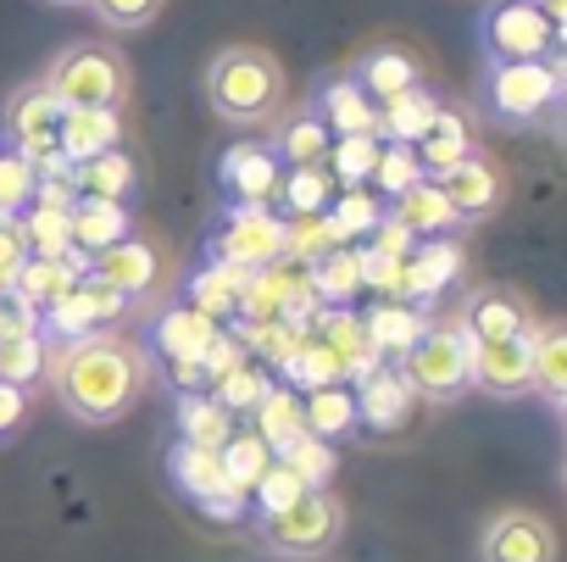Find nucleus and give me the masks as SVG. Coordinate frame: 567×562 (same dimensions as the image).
<instances>
[{
    "label": "nucleus",
    "instance_id": "obj_5",
    "mask_svg": "<svg viewBox=\"0 0 567 562\" xmlns=\"http://www.w3.org/2000/svg\"><path fill=\"white\" fill-rule=\"evenodd\" d=\"M256 534H261V545L272 556H323L346 534V507L329 490H301L290 507L261 512Z\"/></svg>",
    "mask_w": 567,
    "mask_h": 562
},
{
    "label": "nucleus",
    "instance_id": "obj_4",
    "mask_svg": "<svg viewBox=\"0 0 567 562\" xmlns=\"http://www.w3.org/2000/svg\"><path fill=\"white\" fill-rule=\"evenodd\" d=\"M484 106L495 123H539L561 106V62H484Z\"/></svg>",
    "mask_w": 567,
    "mask_h": 562
},
{
    "label": "nucleus",
    "instance_id": "obj_2",
    "mask_svg": "<svg viewBox=\"0 0 567 562\" xmlns=\"http://www.w3.org/2000/svg\"><path fill=\"white\" fill-rule=\"evenodd\" d=\"M290 101V73L261 45H223L206 62V106L234 129H261Z\"/></svg>",
    "mask_w": 567,
    "mask_h": 562
},
{
    "label": "nucleus",
    "instance_id": "obj_51",
    "mask_svg": "<svg viewBox=\"0 0 567 562\" xmlns=\"http://www.w3.org/2000/svg\"><path fill=\"white\" fill-rule=\"evenodd\" d=\"M51 7H90V0H51Z\"/></svg>",
    "mask_w": 567,
    "mask_h": 562
},
{
    "label": "nucleus",
    "instance_id": "obj_45",
    "mask_svg": "<svg viewBox=\"0 0 567 562\" xmlns=\"http://www.w3.org/2000/svg\"><path fill=\"white\" fill-rule=\"evenodd\" d=\"M307 484L290 473V468H267L261 473V484H256V495H261V512H278V507H290L296 495H301Z\"/></svg>",
    "mask_w": 567,
    "mask_h": 562
},
{
    "label": "nucleus",
    "instance_id": "obj_25",
    "mask_svg": "<svg viewBox=\"0 0 567 562\" xmlns=\"http://www.w3.org/2000/svg\"><path fill=\"white\" fill-rule=\"evenodd\" d=\"M173 479L189 490V495H200L206 507H212V495L223 501V512L239 501V490L228 484V473H223V457L217 451H195V446H178L173 451Z\"/></svg>",
    "mask_w": 567,
    "mask_h": 562
},
{
    "label": "nucleus",
    "instance_id": "obj_8",
    "mask_svg": "<svg viewBox=\"0 0 567 562\" xmlns=\"http://www.w3.org/2000/svg\"><path fill=\"white\" fill-rule=\"evenodd\" d=\"M284 256V223L267 206H228V223L212 234V262L234 273H267Z\"/></svg>",
    "mask_w": 567,
    "mask_h": 562
},
{
    "label": "nucleus",
    "instance_id": "obj_32",
    "mask_svg": "<svg viewBox=\"0 0 567 562\" xmlns=\"http://www.w3.org/2000/svg\"><path fill=\"white\" fill-rule=\"evenodd\" d=\"M290 217H323L329 212V167H296L278 178V195Z\"/></svg>",
    "mask_w": 567,
    "mask_h": 562
},
{
    "label": "nucleus",
    "instance_id": "obj_41",
    "mask_svg": "<svg viewBox=\"0 0 567 562\" xmlns=\"http://www.w3.org/2000/svg\"><path fill=\"white\" fill-rule=\"evenodd\" d=\"M362 329H368L373 351H406V346L423 335V318H417V313H406V307L395 302V307H379Z\"/></svg>",
    "mask_w": 567,
    "mask_h": 562
},
{
    "label": "nucleus",
    "instance_id": "obj_38",
    "mask_svg": "<svg viewBox=\"0 0 567 562\" xmlns=\"http://www.w3.org/2000/svg\"><path fill=\"white\" fill-rule=\"evenodd\" d=\"M301 423H307V435H346V429L357 423V401H351L340 385H323V390L307 396Z\"/></svg>",
    "mask_w": 567,
    "mask_h": 562
},
{
    "label": "nucleus",
    "instance_id": "obj_1",
    "mask_svg": "<svg viewBox=\"0 0 567 562\" xmlns=\"http://www.w3.org/2000/svg\"><path fill=\"white\" fill-rule=\"evenodd\" d=\"M145 379H151L145 351L128 335H117V329L79 335V340H68L51 357V390H56L62 412L79 418V423H95V429L117 423L140 401Z\"/></svg>",
    "mask_w": 567,
    "mask_h": 562
},
{
    "label": "nucleus",
    "instance_id": "obj_19",
    "mask_svg": "<svg viewBox=\"0 0 567 562\" xmlns=\"http://www.w3.org/2000/svg\"><path fill=\"white\" fill-rule=\"evenodd\" d=\"M112 313H123V296L117 290H106L101 278H79V285L45 313L51 318V329L56 335H68V340H79V335H95V324H106Z\"/></svg>",
    "mask_w": 567,
    "mask_h": 562
},
{
    "label": "nucleus",
    "instance_id": "obj_10",
    "mask_svg": "<svg viewBox=\"0 0 567 562\" xmlns=\"http://www.w3.org/2000/svg\"><path fill=\"white\" fill-rule=\"evenodd\" d=\"M456 329H462L467 340H523V335H534V313H528V302H523L517 290H506V285H478V290L467 296Z\"/></svg>",
    "mask_w": 567,
    "mask_h": 562
},
{
    "label": "nucleus",
    "instance_id": "obj_33",
    "mask_svg": "<svg viewBox=\"0 0 567 562\" xmlns=\"http://www.w3.org/2000/svg\"><path fill=\"white\" fill-rule=\"evenodd\" d=\"M318 273H312V296H323V302H351L357 290H362V251H351V245H340V251H329L323 262H312Z\"/></svg>",
    "mask_w": 567,
    "mask_h": 562
},
{
    "label": "nucleus",
    "instance_id": "obj_43",
    "mask_svg": "<svg viewBox=\"0 0 567 562\" xmlns=\"http://www.w3.org/2000/svg\"><path fill=\"white\" fill-rule=\"evenodd\" d=\"M373 184H379V195H401V190H412L417 178H423V167H417V156L406 151V145H384L379 151V162H373V173H368Z\"/></svg>",
    "mask_w": 567,
    "mask_h": 562
},
{
    "label": "nucleus",
    "instance_id": "obj_50",
    "mask_svg": "<svg viewBox=\"0 0 567 562\" xmlns=\"http://www.w3.org/2000/svg\"><path fill=\"white\" fill-rule=\"evenodd\" d=\"M12 296V273H0V302H7Z\"/></svg>",
    "mask_w": 567,
    "mask_h": 562
},
{
    "label": "nucleus",
    "instance_id": "obj_13",
    "mask_svg": "<svg viewBox=\"0 0 567 562\" xmlns=\"http://www.w3.org/2000/svg\"><path fill=\"white\" fill-rule=\"evenodd\" d=\"M312 112L323 117V129H329L334 140H351V134H373V140H379V106L362 95V84H357L351 73H323Z\"/></svg>",
    "mask_w": 567,
    "mask_h": 562
},
{
    "label": "nucleus",
    "instance_id": "obj_18",
    "mask_svg": "<svg viewBox=\"0 0 567 562\" xmlns=\"http://www.w3.org/2000/svg\"><path fill=\"white\" fill-rule=\"evenodd\" d=\"M68 184H73V201H101V206H128L140 173L128 162V151H106L95 162H79L68 167Z\"/></svg>",
    "mask_w": 567,
    "mask_h": 562
},
{
    "label": "nucleus",
    "instance_id": "obj_46",
    "mask_svg": "<svg viewBox=\"0 0 567 562\" xmlns=\"http://www.w3.org/2000/svg\"><path fill=\"white\" fill-rule=\"evenodd\" d=\"M23 262H29V245H23L18 217H0V273H12V278H18Z\"/></svg>",
    "mask_w": 567,
    "mask_h": 562
},
{
    "label": "nucleus",
    "instance_id": "obj_39",
    "mask_svg": "<svg viewBox=\"0 0 567 562\" xmlns=\"http://www.w3.org/2000/svg\"><path fill=\"white\" fill-rule=\"evenodd\" d=\"M217 457H223V473H228V484H234V490L261 484V473L272 468V451H267L256 435H239V429H234V440H228Z\"/></svg>",
    "mask_w": 567,
    "mask_h": 562
},
{
    "label": "nucleus",
    "instance_id": "obj_12",
    "mask_svg": "<svg viewBox=\"0 0 567 562\" xmlns=\"http://www.w3.org/2000/svg\"><path fill=\"white\" fill-rule=\"evenodd\" d=\"M440 184V195L451 201V212H456V223H478V217H489L501 201H506V178H501V167L489 162V156H467L462 167H451L445 178H434Z\"/></svg>",
    "mask_w": 567,
    "mask_h": 562
},
{
    "label": "nucleus",
    "instance_id": "obj_6",
    "mask_svg": "<svg viewBox=\"0 0 567 562\" xmlns=\"http://www.w3.org/2000/svg\"><path fill=\"white\" fill-rule=\"evenodd\" d=\"M401 385L423 401H462L467 396V335L456 324H423V335L401 351Z\"/></svg>",
    "mask_w": 567,
    "mask_h": 562
},
{
    "label": "nucleus",
    "instance_id": "obj_37",
    "mask_svg": "<svg viewBox=\"0 0 567 562\" xmlns=\"http://www.w3.org/2000/svg\"><path fill=\"white\" fill-rule=\"evenodd\" d=\"M34 190H40V173L12 145H0V217H23L34 206Z\"/></svg>",
    "mask_w": 567,
    "mask_h": 562
},
{
    "label": "nucleus",
    "instance_id": "obj_47",
    "mask_svg": "<svg viewBox=\"0 0 567 562\" xmlns=\"http://www.w3.org/2000/svg\"><path fill=\"white\" fill-rule=\"evenodd\" d=\"M23 401H29V396H23L18 385H0V429H12V423L23 418Z\"/></svg>",
    "mask_w": 567,
    "mask_h": 562
},
{
    "label": "nucleus",
    "instance_id": "obj_21",
    "mask_svg": "<svg viewBox=\"0 0 567 562\" xmlns=\"http://www.w3.org/2000/svg\"><path fill=\"white\" fill-rule=\"evenodd\" d=\"M68 239L79 256H106L128 239V206H101V201H73L68 212Z\"/></svg>",
    "mask_w": 567,
    "mask_h": 562
},
{
    "label": "nucleus",
    "instance_id": "obj_31",
    "mask_svg": "<svg viewBox=\"0 0 567 562\" xmlns=\"http://www.w3.org/2000/svg\"><path fill=\"white\" fill-rule=\"evenodd\" d=\"M239 285H245V273H234V267H206V273H195L189 278V302H195V313L200 318H228L234 307H239Z\"/></svg>",
    "mask_w": 567,
    "mask_h": 562
},
{
    "label": "nucleus",
    "instance_id": "obj_3",
    "mask_svg": "<svg viewBox=\"0 0 567 562\" xmlns=\"http://www.w3.org/2000/svg\"><path fill=\"white\" fill-rule=\"evenodd\" d=\"M40 84L51 90V101L62 106V112H117L123 101H128V62H123V51L117 45H106V40H79V45H62L51 62H45V73H40Z\"/></svg>",
    "mask_w": 567,
    "mask_h": 562
},
{
    "label": "nucleus",
    "instance_id": "obj_9",
    "mask_svg": "<svg viewBox=\"0 0 567 562\" xmlns=\"http://www.w3.org/2000/svg\"><path fill=\"white\" fill-rule=\"evenodd\" d=\"M478 562H556V529L550 518L528 507H506L478 534Z\"/></svg>",
    "mask_w": 567,
    "mask_h": 562
},
{
    "label": "nucleus",
    "instance_id": "obj_36",
    "mask_svg": "<svg viewBox=\"0 0 567 562\" xmlns=\"http://www.w3.org/2000/svg\"><path fill=\"white\" fill-rule=\"evenodd\" d=\"M406 385H401V374H368V385H362V401H357V412L368 418V423H379V429H390V423H401L406 418Z\"/></svg>",
    "mask_w": 567,
    "mask_h": 562
},
{
    "label": "nucleus",
    "instance_id": "obj_30",
    "mask_svg": "<svg viewBox=\"0 0 567 562\" xmlns=\"http://www.w3.org/2000/svg\"><path fill=\"white\" fill-rule=\"evenodd\" d=\"M256 412H261V435H256V440H261L267 451H290V446L307 435V423H301V401H296L290 390H267Z\"/></svg>",
    "mask_w": 567,
    "mask_h": 562
},
{
    "label": "nucleus",
    "instance_id": "obj_15",
    "mask_svg": "<svg viewBox=\"0 0 567 562\" xmlns=\"http://www.w3.org/2000/svg\"><path fill=\"white\" fill-rule=\"evenodd\" d=\"M217 178H223V190L234 195L228 206H267V201L278 195L284 167H278V156H272L267 145H234V151L223 156Z\"/></svg>",
    "mask_w": 567,
    "mask_h": 562
},
{
    "label": "nucleus",
    "instance_id": "obj_16",
    "mask_svg": "<svg viewBox=\"0 0 567 562\" xmlns=\"http://www.w3.org/2000/svg\"><path fill=\"white\" fill-rule=\"evenodd\" d=\"M412 156H417L423 178H445L451 167H462V162L473 156V123H467L456 106H440V117H434L429 134L412 145Z\"/></svg>",
    "mask_w": 567,
    "mask_h": 562
},
{
    "label": "nucleus",
    "instance_id": "obj_44",
    "mask_svg": "<svg viewBox=\"0 0 567 562\" xmlns=\"http://www.w3.org/2000/svg\"><path fill=\"white\" fill-rule=\"evenodd\" d=\"M267 390H272V385H267L256 368H245V362H234V368L217 379V401H223L228 412H239V407H261Z\"/></svg>",
    "mask_w": 567,
    "mask_h": 562
},
{
    "label": "nucleus",
    "instance_id": "obj_23",
    "mask_svg": "<svg viewBox=\"0 0 567 562\" xmlns=\"http://www.w3.org/2000/svg\"><path fill=\"white\" fill-rule=\"evenodd\" d=\"M440 117V101H434V90H406V95H395V101H384L379 106V140L384 145H417L423 134H429V123Z\"/></svg>",
    "mask_w": 567,
    "mask_h": 562
},
{
    "label": "nucleus",
    "instance_id": "obj_26",
    "mask_svg": "<svg viewBox=\"0 0 567 562\" xmlns=\"http://www.w3.org/2000/svg\"><path fill=\"white\" fill-rule=\"evenodd\" d=\"M178 429H184V446L195 451H223L234 440V412L217 401V396H184L178 401Z\"/></svg>",
    "mask_w": 567,
    "mask_h": 562
},
{
    "label": "nucleus",
    "instance_id": "obj_40",
    "mask_svg": "<svg viewBox=\"0 0 567 562\" xmlns=\"http://www.w3.org/2000/svg\"><path fill=\"white\" fill-rule=\"evenodd\" d=\"M329 223L340 228V239H362V234H373V228L384 223V206H379V195H368V190H346V195L329 206Z\"/></svg>",
    "mask_w": 567,
    "mask_h": 562
},
{
    "label": "nucleus",
    "instance_id": "obj_7",
    "mask_svg": "<svg viewBox=\"0 0 567 562\" xmlns=\"http://www.w3.org/2000/svg\"><path fill=\"white\" fill-rule=\"evenodd\" d=\"M478 45L489 62H561V34L539 18L534 0H495L478 18Z\"/></svg>",
    "mask_w": 567,
    "mask_h": 562
},
{
    "label": "nucleus",
    "instance_id": "obj_28",
    "mask_svg": "<svg viewBox=\"0 0 567 562\" xmlns=\"http://www.w3.org/2000/svg\"><path fill=\"white\" fill-rule=\"evenodd\" d=\"M45 368V340L34 335V324H12L0 335V385H34Z\"/></svg>",
    "mask_w": 567,
    "mask_h": 562
},
{
    "label": "nucleus",
    "instance_id": "obj_17",
    "mask_svg": "<svg viewBox=\"0 0 567 562\" xmlns=\"http://www.w3.org/2000/svg\"><path fill=\"white\" fill-rule=\"evenodd\" d=\"M123 145V117L117 112H62V129H56V151L68 167L79 162H95L106 151Z\"/></svg>",
    "mask_w": 567,
    "mask_h": 562
},
{
    "label": "nucleus",
    "instance_id": "obj_22",
    "mask_svg": "<svg viewBox=\"0 0 567 562\" xmlns=\"http://www.w3.org/2000/svg\"><path fill=\"white\" fill-rule=\"evenodd\" d=\"M390 217H395L406 234H423V239L462 228V223H456V212H451V201L440 195V184H434V178H417L412 190H401V195H395V206H390Z\"/></svg>",
    "mask_w": 567,
    "mask_h": 562
},
{
    "label": "nucleus",
    "instance_id": "obj_24",
    "mask_svg": "<svg viewBox=\"0 0 567 562\" xmlns=\"http://www.w3.org/2000/svg\"><path fill=\"white\" fill-rule=\"evenodd\" d=\"M95 278L106 290H117V296H140V290L156 285V251L145 239H123L117 251L95 256Z\"/></svg>",
    "mask_w": 567,
    "mask_h": 562
},
{
    "label": "nucleus",
    "instance_id": "obj_48",
    "mask_svg": "<svg viewBox=\"0 0 567 562\" xmlns=\"http://www.w3.org/2000/svg\"><path fill=\"white\" fill-rule=\"evenodd\" d=\"M534 7H539V18H545V23H550V29L567 40V0H534Z\"/></svg>",
    "mask_w": 567,
    "mask_h": 562
},
{
    "label": "nucleus",
    "instance_id": "obj_20",
    "mask_svg": "<svg viewBox=\"0 0 567 562\" xmlns=\"http://www.w3.org/2000/svg\"><path fill=\"white\" fill-rule=\"evenodd\" d=\"M528 390H539L550 407H567V329L534 324L528 335Z\"/></svg>",
    "mask_w": 567,
    "mask_h": 562
},
{
    "label": "nucleus",
    "instance_id": "obj_27",
    "mask_svg": "<svg viewBox=\"0 0 567 562\" xmlns=\"http://www.w3.org/2000/svg\"><path fill=\"white\" fill-rule=\"evenodd\" d=\"M329 145H334V134L323 129V117L312 106H301V117H290V123L278 129L272 156H284L290 167H323L329 162Z\"/></svg>",
    "mask_w": 567,
    "mask_h": 562
},
{
    "label": "nucleus",
    "instance_id": "obj_29",
    "mask_svg": "<svg viewBox=\"0 0 567 562\" xmlns=\"http://www.w3.org/2000/svg\"><path fill=\"white\" fill-rule=\"evenodd\" d=\"M178 362H206V351L217 346V324L212 318H200L195 307H178V313H167L162 318V335H156Z\"/></svg>",
    "mask_w": 567,
    "mask_h": 562
},
{
    "label": "nucleus",
    "instance_id": "obj_42",
    "mask_svg": "<svg viewBox=\"0 0 567 562\" xmlns=\"http://www.w3.org/2000/svg\"><path fill=\"white\" fill-rule=\"evenodd\" d=\"M162 7H167V0H90V12H95L106 29H117V34L151 29V23L162 18Z\"/></svg>",
    "mask_w": 567,
    "mask_h": 562
},
{
    "label": "nucleus",
    "instance_id": "obj_34",
    "mask_svg": "<svg viewBox=\"0 0 567 562\" xmlns=\"http://www.w3.org/2000/svg\"><path fill=\"white\" fill-rule=\"evenodd\" d=\"M346 239H340V228L329 223V212L323 217H290L284 223V256H301V262H323L329 251H340Z\"/></svg>",
    "mask_w": 567,
    "mask_h": 562
},
{
    "label": "nucleus",
    "instance_id": "obj_35",
    "mask_svg": "<svg viewBox=\"0 0 567 562\" xmlns=\"http://www.w3.org/2000/svg\"><path fill=\"white\" fill-rule=\"evenodd\" d=\"M379 151H384V140L351 134V140H334V145H329V162H323V167H334V178H340L346 190H362L368 173H373V162H379Z\"/></svg>",
    "mask_w": 567,
    "mask_h": 562
},
{
    "label": "nucleus",
    "instance_id": "obj_14",
    "mask_svg": "<svg viewBox=\"0 0 567 562\" xmlns=\"http://www.w3.org/2000/svg\"><path fill=\"white\" fill-rule=\"evenodd\" d=\"M346 73L362 84V95H368L373 106H384V101H395V95H406V90H417V84H423L417 57H412V51H401V45H373V51H362Z\"/></svg>",
    "mask_w": 567,
    "mask_h": 562
},
{
    "label": "nucleus",
    "instance_id": "obj_49",
    "mask_svg": "<svg viewBox=\"0 0 567 562\" xmlns=\"http://www.w3.org/2000/svg\"><path fill=\"white\" fill-rule=\"evenodd\" d=\"M12 324H34V318H23V313H12V307H7V302H0V335H7V329H12Z\"/></svg>",
    "mask_w": 567,
    "mask_h": 562
},
{
    "label": "nucleus",
    "instance_id": "obj_11",
    "mask_svg": "<svg viewBox=\"0 0 567 562\" xmlns=\"http://www.w3.org/2000/svg\"><path fill=\"white\" fill-rule=\"evenodd\" d=\"M467 390L512 401L528 390V335L523 340H467Z\"/></svg>",
    "mask_w": 567,
    "mask_h": 562
}]
</instances>
